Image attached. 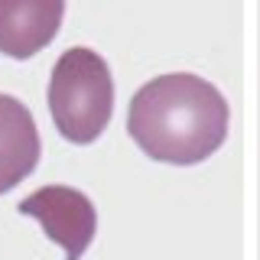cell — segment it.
Masks as SVG:
<instances>
[{
	"label": "cell",
	"mask_w": 260,
	"mask_h": 260,
	"mask_svg": "<svg viewBox=\"0 0 260 260\" xmlns=\"http://www.w3.org/2000/svg\"><path fill=\"white\" fill-rule=\"evenodd\" d=\"M39 153L43 140L29 108L13 94H0V195L16 189L39 166Z\"/></svg>",
	"instance_id": "5"
},
{
	"label": "cell",
	"mask_w": 260,
	"mask_h": 260,
	"mask_svg": "<svg viewBox=\"0 0 260 260\" xmlns=\"http://www.w3.org/2000/svg\"><path fill=\"white\" fill-rule=\"evenodd\" d=\"M55 130L69 143H94L108 130L114 114V78L94 49L72 46L55 59L46 88Z\"/></svg>",
	"instance_id": "2"
},
{
	"label": "cell",
	"mask_w": 260,
	"mask_h": 260,
	"mask_svg": "<svg viewBox=\"0 0 260 260\" xmlns=\"http://www.w3.org/2000/svg\"><path fill=\"white\" fill-rule=\"evenodd\" d=\"M228 120V101L208 78L169 72L150 78L130 98L127 134L150 159L195 166L221 150Z\"/></svg>",
	"instance_id": "1"
},
{
	"label": "cell",
	"mask_w": 260,
	"mask_h": 260,
	"mask_svg": "<svg viewBox=\"0 0 260 260\" xmlns=\"http://www.w3.org/2000/svg\"><path fill=\"white\" fill-rule=\"evenodd\" d=\"M62 0H0V52L7 59H32L59 36Z\"/></svg>",
	"instance_id": "4"
},
{
	"label": "cell",
	"mask_w": 260,
	"mask_h": 260,
	"mask_svg": "<svg viewBox=\"0 0 260 260\" xmlns=\"http://www.w3.org/2000/svg\"><path fill=\"white\" fill-rule=\"evenodd\" d=\"M26 218L43 224V234L65 250V260H81L98 231V208L72 185H43L16 205Z\"/></svg>",
	"instance_id": "3"
}]
</instances>
